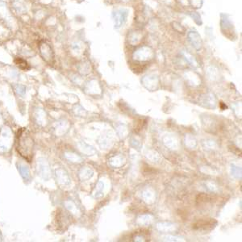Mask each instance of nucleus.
Wrapping results in <instances>:
<instances>
[{
  "mask_svg": "<svg viewBox=\"0 0 242 242\" xmlns=\"http://www.w3.org/2000/svg\"><path fill=\"white\" fill-rule=\"evenodd\" d=\"M214 221V220H213ZM212 220H203L199 221V222L196 223L194 225V229H203V228H208V227H212L213 225Z\"/></svg>",
  "mask_w": 242,
  "mask_h": 242,
  "instance_id": "nucleus-5",
  "label": "nucleus"
},
{
  "mask_svg": "<svg viewBox=\"0 0 242 242\" xmlns=\"http://www.w3.org/2000/svg\"><path fill=\"white\" fill-rule=\"evenodd\" d=\"M16 92H17L18 94H20V95H22V96H24V94H25V91H26V88L25 86H23V85H20V84H18L16 86Z\"/></svg>",
  "mask_w": 242,
  "mask_h": 242,
  "instance_id": "nucleus-8",
  "label": "nucleus"
},
{
  "mask_svg": "<svg viewBox=\"0 0 242 242\" xmlns=\"http://www.w3.org/2000/svg\"><path fill=\"white\" fill-rule=\"evenodd\" d=\"M128 12L126 9H119L113 12L112 17H113L114 24L115 28H119L123 25L126 20H127Z\"/></svg>",
  "mask_w": 242,
  "mask_h": 242,
  "instance_id": "nucleus-2",
  "label": "nucleus"
},
{
  "mask_svg": "<svg viewBox=\"0 0 242 242\" xmlns=\"http://www.w3.org/2000/svg\"><path fill=\"white\" fill-rule=\"evenodd\" d=\"M123 1H127V0H123Z\"/></svg>",
  "mask_w": 242,
  "mask_h": 242,
  "instance_id": "nucleus-9",
  "label": "nucleus"
},
{
  "mask_svg": "<svg viewBox=\"0 0 242 242\" xmlns=\"http://www.w3.org/2000/svg\"><path fill=\"white\" fill-rule=\"evenodd\" d=\"M16 63L18 66L20 67V69H22V70H28L29 69V66H28L27 61L24 60V59L17 58L16 60Z\"/></svg>",
  "mask_w": 242,
  "mask_h": 242,
  "instance_id": "nucleus-7",
  "label": "nucleus"
},
{
  "mask_svg": "<svg viewBox=\"0 0 242 242\" xmlns=\"http://www.w3.org/2000/svg\"><path fill=\"white\" fill-rule=\"evenodd\" d=\"M188 39H189V41L191 42V44L193 45V47H195V49H200L202 45L201 38H200L199 35L196 31H191V32L188 34Z\"/></svg>",
  "mask_w": 242,
  "mask_h": 242,
  "instance_id": "nucleus-3",
  "label": "nucleus"
},
{
  "mask_svg": "<svg viewBox=\"0 0 242 242\" xmlns=\"http://www.w3.org/2000/svg\"><path fill=\"white\" fill-rule=\"evenodd\" d=\"M18 169H19V171H20L21 176L24 178V179L29 180L30 174H29V170H28L27 167H26V166H22V165H20V166H18Z\"/></svg>",
  "mask_w": 242,
  "mask_h": 242,
  "instance_id": "nucleus-6",
  "label": "nucleus"
},
{
  "mask_svg": "<svg viewBox=\"0 0 242 242\" xmlns=\"http://www.w3.org/2000/svg\"><path fill=\"white\" fill-rule=\"evenodd\" d=\"M32 144L33 141H31L30 137H21L20 142V148L19 151L23 157L27 159L28 162L31 161V152H32Z\"/></svg>",
  "mask_w": 242,
  "mask_h": 242,
  "instance_id": "nucleus-1",
  "label": "nucleus"
},
{
  "mask_svg": "<svg viewBox=\"0 0 242 242\" xmlns=\"http://www.w3.org/2000/svg\"><path fill=\"white\" fill-rule=\"evenodd\" d=\"M40 50H41V53L42 55V57H44L45 60L49 61V60L52 59V49L49 47V45L44 43L43 45H41Z\"/></svg>",
  "mask_w": 242,
  "mask_h": 242,
  "instance_id": "nucleus-4",
  "label": "nucleus"
}]
</instances>
